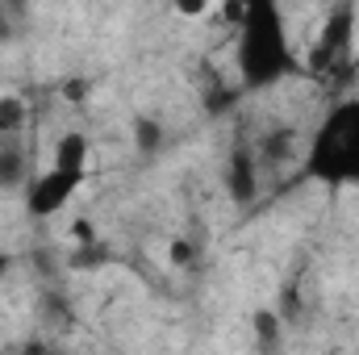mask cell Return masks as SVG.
I'll use <instances>...</instances> for the list:
<instances>
[{
	"label": "cell",
	"mask_w": 359,
	"mask_h": 355,
	"mask_svg": "<svg viewBox=\"0 0 359 355\" xmlns=\"http://www.w3.org/2000/svg\"><path fill=\"white\" fill-rule=\"evenodd\" d=\"M25 168H29L25 151H21L13 138H4V142H0V188H17V184H25Z\"/></svg>",
	"instance_id": "cell-6"
},
{
	"label": "cell",
	"mask_w": 359,
	"mask_h": 355,
	"mask_svg": "<svg viewBox=\"0 0 359 355\" xmlns=\"http://www.w3.org/2000/svg\"><path fill=\"white\" fill-rule=\"evenodd\" d=\"M21 126H25V105L17 96H0V134L13 138Z\"/></svg>",
	"instance_id": "cell-7"
},
{
	"label": "cell",
	"mask_w": 359,
	"mask_h": 355,
	"mask_svg": "<svg viewBox=\"0 0 359 355\" xmlns=\"http://www.w3.org/2000/svg\"><path fill=\"white\" fill-rule=\"evenodd\" d=\"M159 142H163L159 121H138V147L142 151H159Z\"/></svg>",
	"instance_id": "cell-9"
},
{
	"label": "cell",
	"mask_w": 359,
	"mask_h": 355,
	"mask_svg": "<svg viewBox=\"0 0 359 355\" xmlns=\"http://www.w3.org/2000/svg\"><path fill=\"white\" fill-rule=\"evenodd\" d=\"M8 34H13V29H8V17H4V8H0V42H4Z\"/></svg>",
	"instance_id": "cell-11"
},
{
	"label": "cell",
	"mask_w": 359,
	"mask_h": 355,
	"mask_svg": "<svg viewBox=\"0 0 359 355\" xmlns=\"http://www.w3.org/2000/svg\"><path fill=\"white\" fill-rule=\"evenodd\" d=\"M226 188H230V196H234L238 205L255 201V192H259V168H255V155H251L247 147H234L230 172H226Z\"/></svg>",
	"instance_id": "cell-5"
},
{
	"label": "cell",
	"mask_w": 359,
	"mask_h": 355,
	"mask_svg": "<svg viewBox=\"0 0 359 355\" xmlns=\"http://www.w3.org/2000/svg\"><path fill=\"white\" fill-rule=\"evenodd\" d=\"M4 272H8V255H0V276H4Z\"/></svg>",
	"instance_id": "cell-12"
},
{
	"label": "cell",
	"mask_w": 359,
	"mask_h": 355,
	"mask_svg": "<svg viewBox=\"0 0 359 355\" xmlns=\"http://www.w3.org/2000/svg\"><path fill=\"white\" fill-rule=\"evenodd\" d=\"M292 67H297V55H292L284 13L268 0L247 4L238 21V80L247 88H271Z\"/></svg>",
	"instance_id": "cell-1"
},
{
	"label": "cell",
	"mask_w": 359,
	"mask_h": 355,
	"mask_svg": "<svg viewBox=\"0 0 359 355\" xmlns=\"http://www.w3.org/2000/svg\"><path fill=\"white\" fill-rule=\"evenodd\" d=\"M84 172H88V138L72 130V134H63L55 142V163L34 180L29 192H25L29 217H55L76 196V188L84 184Z\"/></svg>",
	"instance_id": "cell-3"
},
{
	"label": "cell",
	"mask_w": 359,
	"mask_h": 355,
	"mask_svg": "<svg viewBox=\"0 0 359 355\" xmlns=\"http://www.w3.org/2000/svg\"><path fill=\"white\" fill-rule=\"evenodd\" d=\"M351 29H355V8H330L326 25H322V38H318V51H313V72H326V67H339L343 59H351Z\"/></svg>",
	"instance_id": "cell-4"
},
{
	"label": "cell",
	"mask_w": 359,
	"mask_h": 355,
	"mask_svg": "<svg viewBox=\"0 0 359 355\" xmlns=\"http://www.w3.org/2000/svg\"><path fill=\"white\" fill-rule=\"evenodd\" d=\"M305 172L322 184H359V100H339L322 117Z\"/></svg>",
	"instance_id": "cell-2"
},
{
	"label": "cell",
	"mask_w": 359,
	"mask_h": 355,
	"mask_svg": "<svg viewBox=\"0 0 359 355\" xmlns=\"http://www.w3.org/2000/svg\"><path fill=\"white\" fill-rule=\"evenodd\" d=\"M255 330H259V343H264V351L271 355V347L280 343V314L259 309V314H255Z\"/></svg>",
	"instance_id": "cell-8"
},
{
	"label": "cell",
	"mask_w": 359,
	"mask_h": 355,
	"mask_svg": "<svg viewBox=\"0 0 359 355\" xmlns=\"http://www.w3.org/2000/svg\"><path fill=\"white\" fill-rule=\"evenodd\" d=\"M192 260V247L188 243H172V264H188Z\"/></svg>",
	"instance_id": "cell-10"
}]
</instances>
